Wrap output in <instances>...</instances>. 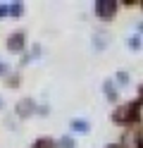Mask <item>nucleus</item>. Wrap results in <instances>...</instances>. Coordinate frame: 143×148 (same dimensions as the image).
Here are the masks:
<instances>
[{"label": "nucleus", "instance_id": "6ab92c4d", "mask_svg": "<svg viewBox=\"0 0 143 148\" xmlns=\"http://www.w3.org/2000/svg\"><path fill=\"white\" fill-rule=\"evenodd\" d=\"M138 98H141V100H143V84H141V86H138Z\"/></svg>", "mask_w": 143, "mask_h": 148}, {"label": "nucleus", "instance_id": "aec40b11", "mask_svg": "<svg viewBox=\"0 0 143 148\" xmlns=\"http://www.w3.org/2000/svg\"><path fill=\"white\" fill-rule=\"evenodd\" d=\"M141 34H143V22L138 24V36H141Z\"/></svg>", "mask_w": 143, "mask_h": 148}, {"label": "nucleus", "instance_id": "9b49d317", "mask_svg": "<svg viewBox=\"0 0 143 148\" xmlns=\"http://www.w3.org/2000/svg\"><path fill=\"white\" fill-rule=\"evenodd\" d=\"M24 3H10V17H22L24 14Z\"/></svg>", "mask_w": 143, "mask_h": 148}, {"label": "nucleus", "instance_id": "9d476101", "mask_svg": "<svg viewBox=\"0 0 143 148\" xmlns=\"http://www.w3.org/2000/svg\"><path fill=\"white\" fill-rule=\"evenodd\" d=\"M5 84H7V88H17L19 84H22V74L19 72H10L7 79H5Z\"/></svg>", "mask_w": 143, "mask_h": 148}, {"label": "nucleus", "instance_id": "f8f14e48", "mask_svg": "<svg viewBox=\"0 0 143 148\" xmlns=\"http://www.w3.org/2000/svg\"><path fill=\"white\" fill-rule=\"evenodd\" d=\"M127 48L129 50H141V36L138 34H133V36L127 38Z\"/></svg>", "mask_w": 143, "mask_h": 148}, {"label": "nucleus", "instance_id": "f257e3e1", "mask_svg": "<svg viewBox=\"0 0 143 148\" xmlns=\"http://www.w3.org/2000/svg\"><path fill=\"white\" fill-rule=\"evenodd\" d=\"M141 112H143V100H127L112 110V122L119 124V127H131V124H138L141 122Z\"/></svg>", "mask_w": 143, "mask_h": 148}, {"label": "nucleus", "instance_id": "ddd939ff", "mask_svg": "<svg viewBox=\"0 0 143 148\" xmlns=\"http://www.w3.org/2000/svg\"><path fill=\"white\" fill-rule=\"evenodd\" d=\"M112 81H114V86H129V74L127 72H117Z\"/></svg>", "mask_w": 143, "mask_h": 148}, {"label": "nucleus", "instance_id": "423d86ee", "mask_svg": "<svg viewBox=\"0 0 143 148\" xmlns=\"http://www.w3.org/2000/svg\"><path fill=\"white\" fill-rule=\"evenodd\" d=\"M103 96H105V100L112 103V105L119 100V93H117V88H114V81H112V79H105V81H103Z\"/></svg>", "mask_w": 143, "mask_h": 148}, {"label": "nucleus", "instance_id": "39448f33", "mask_svg": "<svg viewBox=\"0 0 143 148\" xmlns=\"http://www.w3.org/2000/svg\"><path fill=\"white\" fill-rule=\"evenodd\" d=\"M5 48L10 53H24L26 50V34L24 31H12L5 41Z\"/></svg>", "mask_w": 143, "mask_h": 148}, {"label": "nucleus", "instance_id": "0eeeda50", "mask_svg": "<svg viewBox=\"0 0 143 148\" xmlns=\"http://www.w3.org/2000/svg\"><path fill=\"white\" fill-rule=\"evenodd\" d=\"M107 43H110V34L105 31V29H98L93 34V48L95 50H105L107 48Z\"/></svg>", "mask_w": 143, "mask_h": 148}, {"label": "nucleus", "instance_id": "a211bd4d", "mask_svg": "<svg viewBox=\"0 0 143 148\" xmlns=\"http://www.w3.org/2000/svg\"><path fill=\"white\" fill-rule=\"evenodd\" d=\"M36 112H41V115H48V112H50V108H48V103H41Z\"/></svg>", "mask_w": 143, "mask_h": 148}, {"label": "nucleus", "instance_id": "5701e85b", "mask_svg": "<svg viewBox=\"0 0 143 148\" xmlns=\"http://www.w3.org/2000/svg\"><path fill=\"white\" fill-rule=\"evenodd\" d=\"M138 5H141V7H143V0H141V3H138Z\"/></svg>", "mask_w": 143, "mask_h": 148}, {"label": "nucleus", "instance_id": "412c9836", "mask_svg": "<svg viewBox=\"0 0 143 148\" xmlns=\"http://www.w3.org/2000/svg\"><path fill=\"white\" fill-rule=\"evenodd\" d=\"M105 148H124V146H105Z\"/></svg>", "mask_w": 143, "mask_h": 148}, {"label": "nucleus", "instance_id": "f03ea898", "mask_svg": "<svg viewBox=\"0 0 143 148\" xmlns=\"http://www.w3.org/2000/svg\"><path fill=\"white\" fill-rule=\"evenodd\" d=\"M117 10H119L117 0H95L93 3V14L98 17L100 22H112L114 17H117Z\"/></svg>", "mask_w": 143, "mask_h": 148}, {"label": "nucleus", "instance_id": "20e7f679", "mask_svg": "<svg viewBox=\"0 0 143 148\" xmlns=\"http://www.w3.org/2000/svg\"><path fill=\"white\" fill-rule=\"evenodd\" d=\"M36 110H38V103H36L34 98L26 96V98H22V100L14 105V115H17L19 119H29V117L36 115Z\"/></svg>", "mask_w": 143, "mask_h": 148}, {"label": "nucleus", "instance_id": "4468645a", "mask_svg": "<svg viewBox=\"0 0 143 148\" xmlns=\"http://www.w3.org/2000/svg\"><path fill=\"white\" fill-rule=\"evenodd\" d=\"M57 148H76V138L74 136H62L57 141Z\"/></svg>", "mask_w": 143, "mask_h": 148}, {"label": "nucleus", "instance_id": "dca6fc26", "mask_svg": "<svg viewBox=\"0 0 143 148\" xmlns=\"http://www.w3.org/2000/svg\"><path fill=\"white\" fill-rule=\"evenodd\" d=\"M5 17H10V5L0 3V19H5Z\"/></svg>", "mask_w": 143, "mask_h": 148}, {"label": "nucleus", "instance_id": "1a4fd4ad", "mask_svg": "<svg viewBox=\"0 0 143 148\" xmlns=\"http://www.w3.org/2000/svg\"><path fill=\"white\" fill-rule=\"evenodd\" d=\"M29 148H57V141L50 138V136H38Z\"/></svg>", "mask_w": 143, "mask_h": 148}, {"label": "nucleus", "instance_id": "6e6552de", "mask_svg": "<svg viewBox=\"0 0 143 148\" xmlns=\"http://www.w3.org/2000/svg\"><path fill=\"white\" fill-rule=\"evenodd\" d=\"M69 127H72V132H74V134H88V132H91L88 119H83V117H74L72 122H69Z\"/></svg>", "mask_w": 143, "mask_h": 148}, {"label": "nucleus", "instance_id": "7ed1b4c3", "mask_svg": "<svg viewBox=\"0 0 143 148\" xmlns=\"http://www.w3.org/2000/svg\"><path fill=\"white\" fill-rule=\"evenodd\" d=\"M124 148H143V122L127 127V132L122 134V143Z\"/></svg>", "mask_w": 143, "mask_h": 148}, {"label": "nucleus", "instance_id": "4be33fe9", "mask_svg": "<svg viewBox=\"0 0 143 148\" xmlns=\"http://www.w3.org/2000/svg\"><path fill=\"white\" fill-rule=\"evenodd\" d=\"M0 110H3V98H0Z\"/></svg>", "mask_w": 143, "mask_h": 148}, {"label": "nucleus", "instance_id": "f3484780", "mask_svg": "<svg viewBox=\"0 0 143 148\" xmlns=\"http://www.w3.org/2000/svg\"><path fill=\"white\" fill-rule=\"evenodd\" d=\"M10 74V64L7 62H0V77H7Z\"/></svg>", "mask_w": 143, "mask_h": 148}, {"label": "nucleus", "instance_id": "2eb2a0df", "mask_svg": "<svg viewBox=\"0 0 143 148\" xmlns=\"http://www.w3.org/2000/svg\"><path fill=\"white\" fill-rule=\"evenodd\" d=\"M38 55H41V45H38V43H36V45H34V50H31V53H29V55H24V60H22V62L26 64V62H31L34 58H38Z\"/></svg>", "mask_w": 143, "mask_h": 148}]
</instances>
